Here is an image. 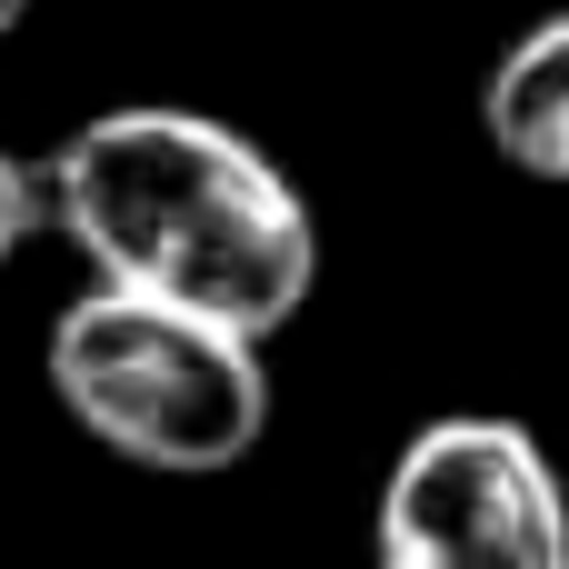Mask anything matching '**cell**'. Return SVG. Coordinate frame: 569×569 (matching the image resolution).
<instances>
[{
	"label": "cell",
	"mask_w": 569,
	"mask_h": 569,
	"mask_svg": "<svg viewBox=\"0 0 569 569\" xmlns=\"http://www.w3.org/2000/svg\"><path fill=\"white\" fill-rule=\"evenodd\" d=\"M50 390L60 410L120 450L130 470H170V480H210L240 470L270 430V370L260 340L200 310H170L150 290H80L50 320Z\"/></svg>",
	"instance_id": "2"
},
{
	"label": "cell",
	"mask_w": 569,
	"mask_h": 569,
	"mask_svg": "<svg viewBox=\"0 0 569 569\" xmlns=\"http://www.w3.org/2000/svg\"><path fill=\"white\" fill-rule=\"evenodd\" d=\"M30 220H40V180H30V170H20V160L0 150V260H10V250L30 240Z\"/></svg>",
	"instance_id": "5"
},
{
	"label": "cell",
	"mask_w": 569,
	"mask_h": 569,
	"mask_svg": "<svg viewBox=\"0 0 569 569\" xmlns=\"http://www.w3.org/2000/svg\"><path fill=\"white\" fill-rule=\"evenodd\" d=\"M380 569H569V500L520 420H430L380 480Z\"/></svg>",
	"instance_id": "3"
},
{
	"label": "cell",
	"mask_w": 569,
	"mask_h": 569,
	"mask_svg": "<svg viewBox=\"0 0 569 569\" xmlns=\"http://www.w3.org/2000/svg\"><path fill=\"white\" fill-rule=\"evenodd\" d=\"M40 210L70 230V250L100 280L230 320L250 340L300 320L320 280L310 200L280 180L270 150H250L230 120H200V110L80 120L40 170Z\"/></svg>",
	"instance_id": "1"
},
{
	"label": "cell",
	"mask_w": 569,
	"mask_h": 569,
	"mask_svg": "<svg viewBox=\"0 0 569 569\" xmlns=\"http://www.w3.org/2000/svg\"><path fill=\"white\" fill-rule=\"evenodd\" d=\"M20 20H30V0H0V40H10V30H20Z\"/></svg>",
	"instance_id": "6"
},
{
	"label": "cell",
	"mask_w": 569,
	"mask_h": 569,
	"mask_svg": "<svg viewBox=\"0 0 569 569\" xmlns=\"http://www.w3.org/2000/svg\"><path fill=\"white\" fill-rule=\"evenodd\" d=\"M480 130L510 170L530 180H569V10L520 30L500 60H490V90H480Z\"/></svg>",
	"instance_id": "4"
}]
</instances>
